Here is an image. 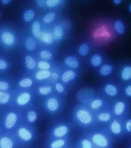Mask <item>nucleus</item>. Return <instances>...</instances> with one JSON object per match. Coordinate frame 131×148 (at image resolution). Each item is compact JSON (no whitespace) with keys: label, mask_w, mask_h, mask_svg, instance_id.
I'll list each match as a JSON object with an SVG mask.
<instances>
[{"label":"nucleus","mask_w":131,"mask_h":148,"mask_svg":"<svg viewBox=\"0 0 131 148\" xmlns=\"http://www.w3.org/2000/svg\"><path fill=\"white\" fill-rule=\"evenodd\" d=\"M10 2V0H2V3L4 5H7Z\"/></svg>","instance_id":"nucleus-47"},{"label":"nucleus","mask_w":131,"mask_h":148,"mask_svg":"<svg viewBox=\"0 0 131 148\" xmlns=\"http://www.w3.org/2000/svg\"><path fill=\"white\" fill-rule=\"evenodd\" d=\"M121 77L124 80L127 81L131 79V68L130 66H126L123 69L121 73Z\"/></svg>","instance_id":"nucleus-28"},{"label":"nucleus","mask_w":131,"mask_h":148,"mask_svg":"<svg viewBox=\"0 0 131 148\" xmlns=\"http://www.w3.org/2000/svg\"><path fill=\"white\" fill-rule=\"evenodd\" d=\"M40 38L43 42L48 45H51L53 42V36L51 33H44L41 34Z\"/></svg>","instance_id":"nucleus-22"},{"label":"nucleus","mask_w":131,"mask_h":148,"mask_svg":"<svg viewBox=\"0 0 131 148\" xmlns=\"http://www.w3.org/2000/svg\"><path fill=\"white\" fill-rule=\"evenodd\" d=\"M33 84V81L30 78H25L19 82V86L23 88H28L31 87Z\"/></svg>","instance_id":"nucleus-35"},{"label":"nucleus","mask_w":131,"mask_h":148,"mask_svg":"<svg viewBox=\"0 0 131 148\" xmlns=\"http://www.w3.org/2000/svg\"><path fill=\"white\" fill-rule=\"evenodd\" d=\"M53 35L56 40H59L61 39L63 36V30L61 27L59 25L56 26L54 28Z\"/></svg>","instance_id":"nucleus-27"},{"label":"nucleus","mask_w":131,"mask_h":148,"mask_svg":"<svg viewBox=\"0 0 131 148\" xmlns=\"http://www.w3.org/2000/svg\"><path fill=\"white\" fill-rule=\"evenodd\" d=\"M105 92L110 97H115L118 94V90L116 87L111 84L106 85L105 87Z\"/></svg>","instance_id":"nucleus-20"},{"label":"nucleus","mask_w":131,"mask_h":148,"mask_svg":"<svg viewBox=\"0 0 131 148\" xmlns=\"http://www.w3.org/2000/svg\"><path fill=\"white\" fill-rule=\"evenodd\" d=\"M55 88H56V90L57 91V92L60 94H62L63 92H64V88L63 86L60 83H56L55 85Z\"/></svg>","instance_id":"nucleus-41"},{"label":"nucleus","mask_w":131,"mask_h":148,"mask_svg":"<svg viewBox=\"0 0 131 148\" xmlns=\"http://www.w3.org/2000/svg\"><path fill=\"white\" fill-rule=\"evenodd\" d=\"M73 146L74 148H95L90 139L83 134L81 136L77 138Z\"/></svg>","instance_id":"nucleus-14"},{"label":"nucleus","mask_w":131,"mask_h":148,"mask_svg":"<svg viewBox=\"0 0 131 148\" xmlns=\"http://www.w3.org/2000/svg\"><path fill=\"white\" fill-rule=\"evenodd\" d=\"M71 143V136L47 140L44 144V148H64Z\"/></svg>","instance_id":"nucleus-11"},{"label":"nucleus","mask_w":131,"mask_h":148,"mask_svg":"<svg viewBox=\"0 0 131 148\" xmlns=\"http://www.w3.org/2000/svg\"><path fill=\"white\" fill-rule=\"evenodd\" d=\"M62 103L61 100L55 97H49L45 102V108L48 113L54 115L61 109Z\"/></svg>","instance_id":"nucleus-9"},{"label":"nucleus","mask_w":131,"mask_h":148,"mask_svg":"<svg viewBox=\"0 0 131 148\" xmlns=\"http://www.w3.org/2000/svg\"><path fill=\"white\" fill-rule=\"evenodd\" d=\"M9 88V84L6 82L0 81V91H5Z\"/></svg>","instance_id":"nucleus-40"},{"label":"nucleus","mask_w":131,"mask_h":148,"mask_svg":"<svg viewBox=\"0 0 131 148\" xmlns=\"http://www.w3.org/2000/svg\"><path fill=\"white\" fill-rule=\"evenodd\" d=\"M73 125L72 122L62 121L50 127L45 133L46 140L63 138L71 136Z\"/></svg>","instance_id":"nucleus-5"},{"label":"nucleus","mask_w":131,"mask_h":148,"mask_svg":"<svg viewBox=\"0 0 131 148\" xmlns=\"http://www.w3.org/2000/svg\"><path fill=\"white\" fill-rule=\"evenodd\" d=\"M127 148H131V145H129V146L127 147Z\"/></svg>","instance_id":"nucleus-51"},{"label":"nucleus","mask_w":131,"mask_h":148,"mask_svg":"<svg viewBox=\"0 0 131 148\" xmlns=\"http://www.w3.org/2000/svg\"><path fill=\"white\" fill-rule=\"evenodd\" d=\"M31 30H32L33 35H34L35 37L38 38H40L41 32H40V27L38 22H35L33 23Z\"/></svg>","instance_id":"nucleus-26"},{"label":"nucleus","mask_w":131,"mask_h":148,"mask_svg":"<svg viewBox=\"0 0 131 148\" xmlns=\"http://www.w3.org/2000/svg\"><path fill=\"white\" fill-rule=\"evenodd\" d=\"M113 118L111 110L102 111L95 114V127H105Z\"/></svg>","instance_id":"nucleus-8"},{"label":"nucleus","mask_w":131,"mask_h":148,"mask_svg":"<svg viewBox=\"0 0 131 148\" xmlns=\"http://www.w3.org/2000/svg\"><path fill=\"white\" fill-rule=\"evenodd\" d=\"M23 122V112L17 109L8 110L0 116V125L5 132L12 133Z\"/></svg>","instance_id":"nucleus-4"},{"label":"nucleus","mask_w":131,"mask_h":148,"mask_svg":"<svg viewBox=\"0 0 131 148\" xmlns=\"http://www.w3.org/2000/svg\"><path fill=\"white\" fill-rule=\"evenodd\" d=\"M125 94L128 96V97H131V86L130 85L126 88L125 89Z\"/></svg>","instance_id":"nucleus-43"},{"label":"nucleus","mask_w":131,"mask_h":148,"mask_svg":"<svg viewBox=\"0 0 131 148\" xmlns=\"http://www.w3.org/2000/svg\"><path fill=\"white\" fill-rule=\"evenodd\" d=\"M2 132H3V130H2V127H1V125H0V134L2 133Z\"/></svg>","instance_id":"nucleus-49"},{"label":"nucleus","mask_w":131,"mask_h":148,"mask_svg":"<svg viewBox=\"0 0 131 148\" xmlns=\"http://www.w3.org/2000/svg\"><path fill=\"white\" fill-rule=\"evenodd\" d=\"M25 46L28 50L33 51L36 47V41L34 38L29 37L26 40Z\"/></svg>","instance_id":"nucleus-25"},{"label":"nucleus","mask_w":131,"mask_h":148,"mask_svg":"<svg viewBox=\"0 0 131 148\" xmlns=\"http://www.w3.org/2000/svg\"><path fill=\"white\" fill-rule=\"evenodd\" d=\"M38 118V113L35 109H29L26 112H23V121L28 125L35 126Z\"/></svg>","instance_id":"nucleus-13"},{"label":"nucleus","mask_w":131,"mask_h":148,"mask_svg":"<svg viewBox=\"0 0 131 148\" xmlns=\"http://www.w3.org/2000/svg\"><path fill=\"white\" fill-rule=\"evenodd\" d=\"M121 2H122L121 0H114L113 1V3L115 5H119L120 3H121Z\"/></svg>","instance_id":"nucleus-46"},{"label":"nucleus","mask_w":131,"mask_h":148,"mask_svg":"<svg viewBox=\"0 0 131 148\" xmlns=\"http://www.w3.org/2000/svg\"><path fill=\"white\" fill-rule=\"evenodd\" d=\"M76 74L73 71H68L63 73L61 76V79L64 82H68L73 80L75 77Z\"/></svg>","instance_id":"nucleus-21"},{"label":"nucleus","mask_w":131,"mask_h":148,"mask_svg":"<svg viewBox=\"0 0 131 148\" xmlns=\"http://www.w3.org/2000/svg\"><path fill=\"white\" fill-rule=\"evenodd\" d=\"M111 112L113 117L122 119L127 117V106L123 101H117L113 104Z\"/></svg>","instance_id":"nucleus-10"},{"label":"nucleus","mask_w":131,"mask_h":148,"mask_svg":"<svg viewBox=\"0 0 131 148\" xmlns=\"http://www.w3.org/2000/svg\"><path fill=\"white\" fill-rule=\"evenodd\" d=\"M2 39L3 43L8 46H10L13 45L15 41V38L13 34L8 32H5L3 33Z\"/></svg>","instance_id":"nucleus-17"},{"label":"nucleus","mask_w":131,"mask_h":148,"mask_svg":"<svg viewBox=\"0 0 131 148\" xmlns=\"http://www.w3.org/2000/svg\"><path fill=\"white\" fill-rule=\"evenodd\" d=\"M61 2V1L59 0H47L46 1V5L50 8L54 7L57 5Z\"/></svg>","instance_id":"nucleus-39"},{"label":"nucleus","mask_w":131,"mask_h":148,"mask_svg":"<svg viewBox=\"0 0 131 148\" xmlns=\"http://www.w3.org/2000/svg\"><path fill=\"white\" fill-rule=\"evenodd\" d=\"M105 104L104 101L101 99H95L90 101L89 108L94 113H97L102 111L104 110Z\"/></svg>","instance_id":"nucleus-15"},{"label":"nucleus","mask_w":131,"mask_h":148,"mask_svg":"<svg viewBox=\"0 0 131 148\" xmlns=\"http://www.w3.org/2000/svg\"><path fill=\"white\" fill-rule=\"evenodd\" d=\"M40 57L45 60H49L52 58V54L47 50H42L40 53Z\"/></svg>","instance_id":"nucleus-37"},{"label":"nucleus","mask_w":131,"mask_h":148,"mask_svg":"<svg viewBox=\"0 0 131 148\" xmlns=\"http://www.w3.org/2000/svg\"><path fill=\"white\" fill-rule=\"evenodd\" d=\"M122 125L124 135L130 136L131 135V118L129 116L122 119Z\"/></svg>","instance_id":"nucleus-16"},{"label":"nucleus","mask_w":131,"mask_h":148,"mask_svg":"<svg viewBox=\"0 0 131 148\" xmlns=\"http://www.w3.org/2000/svg\"><path fill=\"white\" fill-rule=\"evenodd\" d=\"M90 62L92 66H98L101 65L102 62L101 56L99 55H95L92 57Z\"/></svg>","instance_id":"nucleus-31"},{"label":"nucleus","mask_w":131,"mask_h":148,"mask_svg":"<svg viewBox=\"0 0 131 148\" xmlns=\"http://www.w3.org/2000/svg\"><path fill=\"white\" fill-rule=\"evenodd\" d=\"M55 18V13L54 12H50L45 15L43 17V21L46 23H51L53 21Z\"/></svg>","instance_id":"nucleus-36"},{"label":"nucleus","mask_w":131,"mask_h":148,"mask_svg":"<svg viewBox=\"0 0 131 148\" xmlns=\"http://www.w3.org/2000/svg\"><path fill=\"white\" fill-rule=\"evenodd\" d=\"M20 148L31 145L36 139L38 130L35 126L30 125L23 122L12 132Z\"/></svg>","instance_id":"nucleus-2"},{"label":"nucleus","mask_w":131,"mask_h":148,"mask_svg":"<svg viewBox=\"0 0 131 148\" xmlns=\"http://www.w3.org/2000/svg\"><path fill=\"white\" fill-rule=\"evenodd\" d=\"M35 16V12L32 10H27L23 14V18L25 21L29 22L33 19Z\"/></svg>","instance_id":"nucleus-33"},{"label":"nucleus","mask_w":131,"mask_h":148,"mask_svg":"<svg viewBox=\"0 0 131 148\" xmlns=\"http://www.w3.org/2000/svg\"><path fill=\"white\" fill-rule=\"evenodd\" d=\"M105 127L113 138H121L125 136L122 125V119H121L113 117L111 121Z\"/></svg>","instance_id":"nucleus-6"},{"label":"nucleus","mask_w":131,"mask_h":148,"mask_svg":"<svg viewBox=\"0 0 131 148\" xmlns=\"http://www.w3.org/2000/svg\"><path fill=\"white\" fill-rule=\"evenodd\" d=\"M8 64L5 61L3 60L0 59V69L3 70L7 69Z\"/></svg>","instance_id":"nucleus-42"},{"label":"nucleus","mask_w":131,"mask_h":148,"mask_svg":"<svg viewBox=\"0 0 131 148\" xmlns=\"http://www.w3.org/2000/svg\"><path fill=\"white\" fill-rule=\"evenodd\" d=\"M114 27L116 32L121 35H122L125 32L124 25L120 20H117L114 23Z\"/></svg>","instance_id":"nucleus-29"},{"label":"nucleus","mask_w":131,"mask_h":148,"mask_svg":"<svg viewBox=\"0 0 131 148\" xmlns=\"http://www.w3.org/2000/svg\"><path fill=\"white\" fill-rule=\"evenodd\" d=\"M51 76V73L47 70H42L38 71L35 75V77L38 80H44L49 77Z\"/></svg>","instance_id":"nucleus-23"},{"label":"nucleus","mask_w":131,"mask_h":148,"mask_svg":"<svg viewBox=\"0 0 131 148\" xmlns=\"http://www.w3.org/2000/svg\"><path fill=\"white\" fill-rule=\"evenodd\" d=\"M113 71V67L110 64H105L100 69V73L104 76H108Z\"/></svg>","instance_id":"nucleus-24"},{"label":"nucleus","mask_w":131,"mask_h":148,"mask_svg":"<svg viewBox=\"0 0 131 148\" xmlns=\"http://www.w3.org/2000/svg\"><path fill=\"white\" fill-rule=\"evenodd\" d=\"M72 123L83 130L95 127V114L88 107L78 106L72 116Z\"/></svg>","instance_id":"nucleus-3"},{"label":"nucleus","mask_w":131,"mask_h":148,"mask_svg":"<svg viewBox=\"0 0 131 148\" xmlns=\"http://www.w3.org/2000/svg\"><path fill=\"white\" fill-rule=\"evenodd\" d=\"M52 91V88L50 87H41L38 89V92L41 95H47L51 94Z\"/></svg>","instance_id":"nucleus-34"},{"label":"nucleus","mask_w":131,"mask_h":148,"mask_svg":"<svg viewBox=\"0 0 131 148\" xmlns=\"http://www.w3.org/2000/svg\"><path fill=\"white\" fill-rule=\"evenodd\" d=\"M94 148H98V147H95Z\"/></svg>","instance_id":"nucleus-52"},{"label":"nucleus","mask_w":131,"mask_h":148,"mask_svg":"<svg viewBox=\"0 0 131 148\" xmlns=\"http://www.w3.org/2000/svg\"><path fill=\"white\" fill-rule=\"evenodd\" d=\"M131 5H130V7H129L130 12H131Z\"/></svg>","instance_id":"nucleus-50"},{"label":"nucleus","mask_w":131,"mask_h":148,"mask_svg":"<svg viewBox=\"0 0 131 148\" xmlns=\"http://www.w3.org/2000/svg\"><path fill=\"white\" fill-rule=\"evenodd\" d=\"M27 67L29 69H33L35 68V63L33 59L31 56H27L25 58Z\"/></svg>","instance_id":"nucleus-32"},{"label":"nucleus","mask_w":131,"mask_h":148,"mask_svg":"<svg viewBox=\"0 0 131 148\" xmlns=\"http://www.w3.org/2000/svg\"><path fill=\"white\" fill-rule=\"evenodd\" d=\"M36 3L40 7H44V5H46V1L38 0V1H36Z\"/></svg>","instance_id":"nucleus-44"},{"label":"nucleus","mask_w":131,"mask_h":148,"mask_svg":"<svg viewBox=\"0 0 131 148\" xmlns=\"http://www.w3.org/2000/svg\"><path fill=\"white\" fill-rule=\"evenodd\" d=\"M32 100V95L30 92H23L16 97L14 103L19 108H24L29 106Z\"/></svg>","instance_id":"nucleus-12"},{"label":"nucleus","mask_w":131,"mask_h":148,"mask_svg":"<svg viewBox=\"0 0 131 148\" xmlns=\"http://www.w3.org/2000/svg\"><path fill=\"white\" fill-rule=\"evenodd\" d=\"M82 134L90 139L95 147L113 148L114 138L105 127H94L83 130Z\"/></svg>","instance_id":"nucleus-1"},{"label":"nucleus","mask_w":131,"mask_h":148,"mask_svg":"<svg viewBox=\"0 0 131 148\" xmlns=\"http://www.w3.org/2000/svg\"><path fill=\"white\" fill-rule=\"evenodd\" d=\"M74 148V146H73V145H72V143L70 144V145H68L65 148Z\"/></svg>","instance_id":"nucleus-48"},{"label":"nucleus","mask_w":131,"mask_h":148,"mask_svg":"<svg viewBox=\"0 0 131 148\" xmlns=\"http://www.w3.org/2000/svg\"><path fill=\"white\" fill-rule=\"evenodd\" d=\"M0 148H20L12 133L2 132L0 134Z\"/></svg>","instance_id":"nucleus-7"},{"label":"nucleus","mask_w":131,"mask_h":148,"mask_svg":"<svg viewBox=\"0 0 131 148\" xmlns=\"http://www.w3.org/2000/svg\"><path fill=\"white\" fill-rule=\"evenodd\" d=\"M38 67L40 69L47 70L50 68V64L46 62L40 61L38 63Z\"/></svg>","instance_id":"nucleus-38"},{"label":"nucleus","mask_w":131,"mask_h":148,"mask_svg":"<svg viewBox=\"0 0 131 148\" xmlns=\"http://www.w3.org/2000/svg\"><path fill=\"white\" fill-rule=\"evenodd\" d=\"M12 100V95L8 92L0 91V106H5L10 103Z\"/></svg>","instance_id":"nucleus-18"},{"label":"nucleus","mask_w":131,"mask_h":148,"mask_svg":"<svg viewBox=\"0 0 131 148\" xmlns=\"http://www.w3.org/2000/svg\"><path fill=\"white\" fill-rule=\"evenodd\" d=\"M51 75L52 77L54 78V79H57L58 77H59L58 74L56 73H51Z\"/></svg>","instance_id":"nucleus-45"},{"label":"nucleus","mask_w":131,"mask_h":148,"mask_svg":"<svg viewBox=\"0 0 131 148\" xmlns=\"http://www.w3.org/2000/svg\"><path fill=\"white\" fill-rule=\"evenodd\" d=\"M89 51V48L88 45L86 43H83L81 45L78 49V53L82 56H87Z\"/></svg>","instance_id":"nucleus-30"},{"label":"nucleus","mask_w":131,"mask_h":148,"mask_svg":"<svg viewBox=\"0 0 131 148\" xmlns=\"http://www.w3.org/2000/svg\"><path fill=\"white\" fill-rule=\"evenodd\" d=\"M64 62L67 66L72 69H77L79 66V61L73 56H68L66 58Z\"/></svg>","instance_id":"nucleus-19"}]
</instances>
